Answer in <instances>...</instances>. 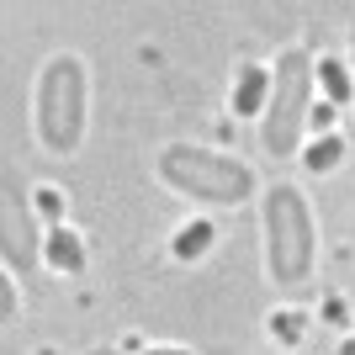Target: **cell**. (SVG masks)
<instances>
[{"instance_id": "obj_1", "label": "cell", "mask_w": 355, "mask_h": 355, "mask_svg": "<svg viewBox=\"0 0 355 355\" xmlns=\"http://www.w3.org/2000/svg\"><path fill=\"white\" fill-rule=\"evenodd\" d=\"M159 175L170 191L191 196V202H207V207H239L254 191L250 164L228 159V154H212V148H196V144H170L159 154Z\"/></svg>"}, {"instance_id": "obj_2", "label": "cell", "mask_w": 355, "mask_h": 355, "mask_svg": "<svg viewBox=\"0 0 355 355\" xmlns=\"http://www.w3.org/2000/svg\"><path fill=\"white\" fill-rule=\"evenodd\" d=\"M313 74H318V64H313L302 48L276 53V69H270V106H266V122H260V144H266V154H276V159L297 154V144L308 133Z\"/></svg>"}, {"instance_id": "obj_3", "label": "cell", "mask_w": 355, "mask_h": 355, "mask_svg": "<svg viewBox=\"0 0 355 355\" xmlns=\"http://www.w3.org/2000/svg\"><path fill=\"white\" fill-rule=\"evenodd\" d=\"M313 254H318V228H313V212L302 202L297 186H270L266 191V266L270 282L297 286L313 270Z\"/></svg>"}, {"instance_id": "obj_4", "label": "cell", "mask_w": 355, "mask_h": 355, "mask_svg": "<svg viewBox=\"0 0 355 355\" xmlns=\"http://www.w3.org/2000/svg\"><path fill=\"white\" fill-rule=\"evenodd\" d=\"M37 138L48 154H74L85 138V64L53 53L37 74Z\"/></svg>"}, {"instance_id": "obj_5", "label": "cell", "mask_w": 355, "mask_h": 355, "mask_svg": "<svg viewBox=\"0 0 355 355\" xmlns=\"http://www.w3.org/2000/svg\"><path fill=\"white\" fill-rule=\"evenodd\" d=\"M0 250H6V266L11 270H32L43 260V239L27 218V202H21V186H16V170H6V207H0Z\"/></svg>"}, {"instance_id": "obj_6", "label": "cell", "mask_w": 355, "mask_h": 355, "mask_svg": "<svg viewBox=\"0 0 355 355\" xmlns=\"http://www.w3.org/2000/svg\"><path fill=\"white\" fill-rule=\"evenodd\" d=\"M266 106H270V69L266 64H244L234 80V112L239 117H266Z\"/></svg>"}, {"instance_id": "obj_7", "label": "cell", "mask_w": 355, "mask_h": 355, "mask_svg": "<svg viewBox=\"0 0 355 355\" xmlns=\"http://www.w3.org/2000/svg\"><path fill=\"white\" fill-rule=\"evenodd\" d=\"M43 260L53 270H64V276H74V270L85 266V244H80V234L64 228V223H53V228L43 234Z\"/></svg>"}, {"instance_id": "obj_8", "label": "cell", "mask_w": 355, "mask_h": 355, "mask_svg": "<svg viewBox=\"0 0 355 355\" xmlns=\"http://www.w3.org/2000/svg\"><path fill=\"white\" fill-rule=\"evenodd\" d=\"M212 234H218V228H212L207 218L186 223V228L175 234V260H202V254L212 250Z\"/></svg>"}, {"instance_id": "obj_9", "label": "cell", "mask_w": 355, "mask_h": 355, "mask_svg": "<svg viewBox=\"0 0 355 355\" xmlns=\"http://www.w3.org/2000/svg\"><path fill=\"white\" fill-rule=\"evenodd\" d=\"M302 159H308V170H313V175H329V170H334V164L345 159V138H340V133L313 138V148L302 154Z\"/></svg>"}, {"instance_id": "obj_10", "label": "cell", "mask_w": 355, "mask_h": 355, "mask_svg": "<svg viewBox=\"0 0 355 355\" xmlns=\"http://www.w3.org/2000/svg\"><path fill=\"white\" fill-rule=\"evenodd\" d=\"M318 80H324V96H329V106L350 101V74H345V64H340V59H318Z\"/></svg>"}, {"instance_id": "obj_11", "label": "cell", "mask_w": 355, "mask_h": 355, "mask_svg": "<svg viewBox=\"0 0 355 355\" xmlns=\"http://www.w3.org/2000/svg\"><path fill=\"white\" fill-rule=\"evenodd\" d=\"M270 334H282V340H297V334H302L297 313H276V318H270Z\"/></svg>"}, {"instance_id": "obj_12", "label": "cell", "mask_w": 355, "mask_h": 355, "mask_svg": "<svg viewBox=\"0 0 355 355\" xmlns=\"http://www.w3.org/2000/svg\"><path fill=\"white\" fill-rule=\"evenodd\" d=\"M308 128H313V133H324V138H329V128H334V106H313Z\"/></svg>"}, {"instance_id": "obj_13", "label": "cell", "mask_w": 355, "mask_h": 355, "mask_svg": "<svg viewBox=\"0 0 355 355\" xmlns=\"http://www.w3.org/2000/svg\"><path fill=\"white\" fill-rule=\"evenodd\" d=\"M37 207H43L48 218H59V186H37Z\"/></svg>"}, {"instance_id": "obj_14", "label": "cell", "mask_w": 355, "mask_h": 355, "mask_svg": "<svg viewBox=\"0 0 355 355\" xmlns=\"http://www.w3.org/2000/svg\"><path fill=\"white\" fill-rule=\"evenodd\" d=\"M0 308H6V318H11V313H16V292H11V282L0 286Z\"/></svg>"}, {"instance_id": "obj_15", "label": "cell", "mask_w": 355, "mask_h": 355, "mask_svg": "<svg viewBox=\"0 0 355 355\" xmlns=\"http://www.w3.org/2000/svg\"><path fill=\"white\" fill-rule=\"evenodd\" d=\"M144 355H186V350H144Z\"/></svg>"}, {"instance_id": "obj_16", "label": "cell", "mask_w": 355, "mask_h": 355, "mask_svg": "<svg viewBox=\"0 0 355 355\" xmlns=\"http://www.w3.org/2000/svg\"><path fill=\"white\" fill-rule=\"evenodd\" d=\"M90 355H112V350H90Z\"/></svg>"}]
</instances>
